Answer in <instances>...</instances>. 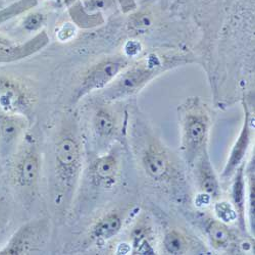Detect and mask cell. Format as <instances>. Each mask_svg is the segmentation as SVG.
I'll return each mask as SVG.
<instances>
[{
	"mask_svg": "<svg viewBox=\"0 0 255 255\" xmlns=\"http://www.w3.org/2000/svg\"><path fill=\"white\" fill-rule=\"evenodd\" d=\"M215 212L218 219L225 224L236 222L238 219L237 212L235 208H234L233 204L226 200L218 201L215 204Z\"/></svg>",
	"mask_w": 255,
	"mask_h": 255,
	"instance_id": "e0dca14e",
	"label": "cell"
},
{
	"mask_svg": "<svg viewBox=\"0 0 255 255\" xmlns=\"http://www.w3.org/2000/svg\"><path fill=\"white\" fill-rule=\"evenodd\" d=\"M55 171L60 184L72 189L78 180L81 169V146L72 136L60 139L55 146Z\"/></svg>",
	"mask_w": 255,
	"mask_h": 255,
	"instance_id": "277c9868",
	"label": "cell"
},
{
	"mask_svg": "<svg viewBox=\"0 0 255 255\" xmlns=\"http://www.w3.org/2000/svg\"><path fill=\"white\" fill-rule=\"evenodd\" d=\"M163 247L168 254H185L189 251L190 241L182 231L177 228H169L164 233Z\"/></svg>",
	"mask_w": 255,
	"mask_h": 255,
	"instance_id": "9a60e30c",
	"label": "cell"
},
{
	"mask_svg": "<svg viewBox=\"0 0 255 255\" xmlns=\"http://www.w3.org/2000/svg\"><path fill=\"white\" fill-rule=\"evenodd\" d=\"M128 66L127 59L113 57L105 59L94 66L84 77L76 92V99H80L88 93L100 90L110 85Z\"/></svg>",
	"mask_w": 255,
	"mask_h": 255,
	"instance_id": "5b68a950",
	"label": "cell"
},
{
	"mask_svg": "<svg viewBox=\"0 0 255 255\" xmlns=\"http://www.w3.org/2000/svg\"><path fill=\"white\" fill-rule=\"evenodd\" d=\"M43 23H44L43 15L40 13H34V14L29 15L25 19L24 26H25L26 30H28L30 32H34V31L39 30L42 26H43Z\"/></svg>",
	"mask_w": 255,
	"mask_h": 255,
	"instance_id": "ffe728a7",
	"label": "cell"
},
{
	"mask_svg": "<svg viewBox=\"0 0 255 255\" xmlns=\"http://www.w3.org/2000/svg\"><path fill=\"white\" fill-rule=\"evenodd\" d=\"M210 118L198 100H190L180 111V151L185 163L193 168L201 152L208 148Z\"/></svg>",
	"mask_w": 255,
	"mask_h": 255,
	"instance_id": "6da1fadb",
	"label": "cell"
},
{
	"mask_svg": "<svg viewBox=\"0 0 255 255\" xmlns=\"http://www.w3.org/2000/svg\"><path fill=\"white\" fill-rule=\"evenodd\" d=\"M47 229L44 222H32L23 226L0 254H29L44 242Z\"/></svg>",
	"mask_w": 255,
	"mask_h": 255,
	"instance_id": "8992f818",
	"label": "cell"
},
{
	"mask_svg": "<svg viewBox=\"0 0 255 255\" xmlns=\"http://www.w3.org/2000/svg\"><path fill=\"white\" fill-rule=\"evenodd\" d=\"M78 33L77 27L72 23H66L58 30L56 37L60 42H68L76 37Z\"/></svg>",
	"mask_w": 255,
	"mask_h": 255,
	"instance_id": "d6986e66",
	"label": "cell"
},
{
	"mask_svg": "<svg viewBox=\"0 0 255 255\" xmlns=\"http://www.w3.org/2000/svg\"><path fill=\"white\" fill-rule=\"evenodd\" d=\"M120 160L116 151L98 157L90 168V178L94 186L112 189L119 181Z\"/></svg>",
	"mask_w": 255,
	"mask_h": 255,
	"instance_id": "ba28073f",
	"label": "cell"
},
{
	"mask_svg": "<svg viewBox=\"0 0 255 255\" xmlns=\"http://www.w3.org/2000/svg\"><path fill=\"white\" fill-rule=\"evenodd\" d=\"M27 129V122L19 116L6 115L0 118V153L9 156L22 140Z\"/></svg>",
	"mask_w": 255,
	"mask_h": 255,
	"instance_id": "9c48e42d",
	"label": "cell"
},
{
	"mask_svg": "<svg viewBox=\"0 0 255 255\" xmlns=\"http://www.w3.org/2000/svg\"><path fill=\"white\" fill-rule=\"evenodd\" d=\"M141 165L146 176L155 183L171 184L181 180L172 156L157 142H150L144 148Z\"/></svg>",
	"mask_w": 255,
	"mask_h": 255,
	"instance_id": "3957f363",
	"label": "cell"
},
{
	"mask_svg": "<svg viewBox=\"0 0 255 255\" xmlns=\"http://www.w3.org/2000/svg\"><path fill=\"white\" fill-rule=\"evenodd\" d=\"M203 230L211 247L217 250H226L231 246L233 235L228 226L222 221L207 218L203 222Z\"/></svg>",
	"mask_w": 255,
	"mask_h": 255,
	"instance_id": "4fadbf2b",
	"label": "cell"
},
{
	"mask_svg": "<svg viewBox=\"0 0 255 255\" xmlns=\"http://www.w3.org/2000/svg\"><path fill=\"white\" fill-rule=\"evenodd\" d=\"M252 117L248 110V106L244 103V121L241 127L240 133L234 143L231 152L229 154L226 165L222 172V179L228 180L231 179L236 169L244 162L247 150L249 148L252 136Z\"/></svg>",
	"mask_w": 255,
	"mask_h": 255,
	"instance_id": "52a82bcc",
	"label": "cell"
},
{
	"mask_svg": "<svg viewBox=\"0 0 255 255\" xmlns=\"http://www.w3.org/2000/svg\"><path fill=\"white\" fill-rule=\"evenodd\" d=\"M122 226L123 220L118 212H109L94 224L91 230V236L98 242L108 241L118 235Z\"/></svg>",
	"mask_w": 255,
	"mask_h": 255,
	"instance_id": "5bb4252c",
	"label": "cell"
},
{
	"mask_svg": "<svg viewBox=\"0 0 255 255\" xmlns=\"http://www.w3.org/2000/svg\"><path fill=\"white\" fill-rule=\"evenodd\" d=\"M151 24H152V22H151L150 16H148L146 14H142V15H140V17H138L134 20L133 27L138 31H145L151 27Z\"/></svg>",
	"mask_w": 255,
	"mask_h": 255,
	"instance_id": "44dd1931",
	"label": "cell"
},
{
	"mask_svg": "<svg viewBox=\"0 0 255 255\" xmlns=\"http://www.w3.org/2000/svg\"><path fill=\"white\" fill-rule=\"evenodd\" d=\"M193 168L196 171L197 184L201 194L209 200L219 198L221 193L220 182L211 163L208 148L204 149L198 156Z\"/></svg>",
	"mask_w": 255,
	"mask_h": 255,
	"instance_id": "30bf717a",
	"label": "cell"
},
{
	"mask_svg": "<svg viewBox=\"0 0 255 255\" xmlns=\"http://www.w3.org/2000/svg\"><path fill=\"white\" fill-rule=\"evenodd\" d=\"M160 66L157 57H149L139 65L123 71L104 91V97L109 100H117L135 94L153 79Z\"/></svg>",
	"mask_w": 255,
	"mask_h": 255,
	"instance_id": "7a4b0ae2",
	"label": "cell"
},
{
	"mask_svg": "<svg viewBox=\"0 0 255 255\" xmlns=\"http://www.w3.org/2000/svg\"><path fill=\"white\" fill-rule=\"evenodd\" d=\"M232 188H231V199L232 204L237 212V222L239 228L246 231V173L245 162H243L234 173Z\"/></svg>",
	"mask_w": 255,
	"mask_h": 255,
	"instance_id": "7c38bea8",
	"label": "cell"
},
{
	"mask_svg": "<svg viewBox=\"0 0 255 255\" xmlns=\"http://www.w3.org/2000/svg\"><path fill=\"white\" fill-rule=\"evenodd\" d=\"M249 173V222L250 229L254 231V164L251 162V168L248 171Z\"/></svg>",
	"mask_w": 255,
	"mask_h": 255,
	"instance_id": "ac0fdd59",
	"label": "cell"
},
{
	"mask_svg": "<svg viewBox=\"0 0 255 255\" xmlns=\"http://www.w3.org/2000/svg\"><path fill=\"white\" fill-rule=\"evenodd\" d=\"M95 132L104 138H108L115 133L116 120L114 116L105 110H99L93 119Z\"/></svg>",
	"mask_w": 255,
	"mask_h": 255,
	"instance_id": "2e32d148",
	"label": "cell"
},
{
	"mask_svg": "<svg viewBox=\"0 0 255 255\" xmlns=\"http://www.w3.org/2000/svg\"><path fill=\"white\" fill-rule=\"evenodd\" d=\"M125 51H126V54L128 56H135L138 53H140V51H141V44L139 43V42H137L136 40L129 41L127 43L126 47H125Z\"/></svg>",
	"mask_w": 255,
	"mask_h": 255,
	"instance_id": "7402d4cb",
	"label": "cell"
},
{
	"mask_svg": "<svg viewBox=\"0 0 255 255\" xmlns=\"http://www.w3.org/2000/svg\"><path fill=\"white\" fill-rule=\"evenodd\" d=\"M41 172V159L36 149L28 150L18 161L15 172V183L23 188H31L38 182Z\"/></svg>",
	"mask_w": 255,
	"mask_h": 255,
	"instance_id": "8fae6325",
	"label": "cell"
}]
</instances>
